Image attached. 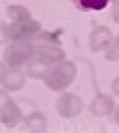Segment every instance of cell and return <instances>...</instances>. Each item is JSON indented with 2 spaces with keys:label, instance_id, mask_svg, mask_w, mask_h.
Instances as JSON below:
<instances>
[{
  "label": "cell",
  "instance_id": "obj_13",
  "mask_svg": "<svg viewBox=\"0 0 119 133\" xmlns=\"http://www.w3.org/2000/svg\"><path fill=\"white\" fill-rule=\"evenodd\" d=\"M113 91L119 95V79H115V82H113Z\"/></svg>",
  "mask_w": 119,
  "mask_h": 133
},
{
  "label": "cell",
  "instance_id": "obj_5",
  "mask_svg": "<svg viewBox=\"0 0 119 133\" xmlns=\"http://www.w3.org/2000/svg\"><path fill=\"white\" fill-rule=\"evenodd\" d=\"M111 42V32L107 28H97L95 32L91 34V50H103L105 46Z\"/></svg>",
  "mask_w": 119,
  "mask_h": 133
},
{
  "label": "cell",
  "instance_id": "obj_1",
  "mask_svg": "<svg viewBox=\"0 0 119 133\" xmlns=\"http://www.w3.org/2000/svg\"><path fill=\"white\" fill-rule=\"evenodd\" d=\"M74 74H75L74 64H69V62L68 64H60V66H56L48 76H46V83H48L52 89H62L72 82Z\"/></svg>",
  "mask_w": 119,
  "mask_h": 133
},
{
  "label": "cell",
  "instance_id": "obj_2",
  "mask_svg": "<svg viewBox=\"0 0 119 133\" xmlns=\"http://www.w3.org/2000/svg\"><path fill=\"white\" fill-rule=\"evenodd\" d=\"M34 54H36V48H32L26 42H20V44H14L6 50V62L12 68H16L20 64H24V62H28Z\"/></svg>",
  "mask_w": 119,
  "mask_h": 133
},
{
  "label": "cell",
  "instance_id": "obj_14",
  "mask_svg": "<svg viewBox=\"0 0 119 133\" xmlns=\"http://www.w3.org/2000/svg\"><path fill=\"white\" fill-rule=\"evenodd\" d=\"M115 119H117V121H119V111H117V115H115Z\"/></svg>",
  "mask_w": 119,
  "mask_h": 133
},
{
  "label": "cell",
  "instance_id": "obj_6",
  "mask_svg": "<svg viewBox=\"0 0 119 133\" xmlns=\"http://www.w3.org/2000/svg\"><path fill=\"white\" fill-rule=\"evenodd\" d=\"M74 6L81 12H93V10H103L109 4V0H72Z\"/></svg>",
  "mask_w": 119,
  "mask_h": 133
},
{
  "label": "cell",
  "instance_id": "obj_3",
  "mask_svg": "<svg viewBox=\"0 0 119 133\" xmlns=\"http://www.w3.org/2000/svg\"><path fill=\"white\" fill-rule=\"evenodd\" d=\"M40 30V24L34 22V20H24V22H14L8 30H6V36L8 38H24V36H32Z\"/></svg>",
  "mask_w": 119,
  "mask_h": 133
},
{
  "label": "cell",
  "instance_id": "obj_10",
  "mask_svg": "<svg viewBox=\"0 0 119 133\" xmlns=\"http://www.w3.org/2000/svg\"><path fill=\"white\" fill-rule=\"evenodd\" d=\"M8 16H10L14 22H24V20H30L28 10H26V8H18V6L8 8Z\"/></svg>",
  "mask_w": 119,
  "mask_h": 133
},
{
  "label": "cell",
  "instance_id": "obj_11",
  "mask_svg": "<svg viewBox=\"0 0 119 133\" xmlns=\"http://www.w3.org/2000/svg\"><path fill=\"white\" fill-rule=\"evenodd\" d=\"M115 48H117L115 52H109V54H107L109 60H113V58H119V36H117V40H115Z\"/></svg>",
  "mask_w": 119,
  "mask_h": 133
},
{
  "label": "cell",
  "instance_id": "obj_7",
  "mask_svg": "<svg viewBox=\"0 0 119 133\" xmlns=\"http://www.w3.org/2000/svg\"><path fill=\"white\" fill-rule=\"evenodd\" d=\"M4 85L6 88H10V89H16V88H20L24 83V78H22V74L20 72H16V70H12V72H4Z\"/></svg>",
  "mask_w": 119,
  "mask_h": 133
},
{
  "label": "cell",
  "instance_id": "obj_9",
  "mask_svg": "<svg viewBox=\"0 0 119 133\" xmlns=\"http://www.w3.org/2000/svg\"><path fill=\"white\" fill-rule=\"evenodd\" d=\"M20 117V111L16 109L14 103H6V107L2 109V121L4 123H16Z\"/></svg>",
  "mask_w": 119,
  "mask_h": 133
},
{
  "label": "cell",
  "instance_id": "obj_12",
  "mask_svg": "<svg viewBox=\"0 0 119 133\" xmlns=\"http://www.w3.org/2000/svg\"><path fill=\"white\" fill-rule=\"evenodd\" d=\"M113 20L119 22V0H115V8H113Z\"/></svg>",
  "mask_w": 119,
  "mask_h": 133
},
{
  "label": "cell",
  "instance_id": "obj_4",
  "mask_svg": "<svg viewBox=\"0 0 119 133\" xmlns=\"http://www.w3.org/2000/svg\"><path fill=\"white\" fill-rule=\"evenodd\" d=\"M58 109H60V113L64 117H74L81 109V101L75 95H64L62 99L58 101Z\"/></svg>",
  "mask_w": 119,
  "mask_h": 133
},
{
  "label": "cell",
  "instance_id": "obj_8",
  "mask_svg": "<svg viewBox=\"0 0 119 133\" xmlns=\"http://www.w3.org/2000/svg\"><path fill=\"white\" fill-rule=\"evenodd\" d=\"M93 113H97V115H105V113H109V111L113 109V101L109 99V97H103V95H99V99L93 103Z\"/></svg>",
  "mask_w": 119,
  "mask_h": 133
}]
</instances>
